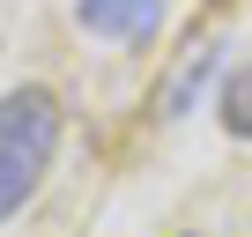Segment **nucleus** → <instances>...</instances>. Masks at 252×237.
<instances>
[{"label":"nucleus","instance_id":"obj_1","mask_svg":"<svg viewBox=\"0 0 252 237\" xmlns=\"http://www.w3.org/2000/svg\"><path fill=\"white\" fill-rule=\"evenodd\" d=\"M52 148H60V96L37 82L8 89L0 96V222L37 193V178L52 171Z\"/></svg>","mask_w":252,"mask_h":237},{"label":"nucleus","instance_id":"obj_2","mask_svg":"<svg viewBox=\"0 0 252 237\" xmlns=\"http://www.w3.org/2000/svg\"><path fill=\"white\" fill-rule=\"evenodd\" d=\"M74 15H82V30L104 37V45H141V37H156V23H163V0H74Z\"/></svg>","mask_w":252,"mask_h":237},{"label":"nucleus","instance_id":"obj_3","mask_svg":"<svg viewBox=\"0 0 252 237\" xmlns=\"http://www.w3.org/2000/svg\"><path fill=\"white\" fill-rule=\"evenodd\" d=\"M215 59H222V45H193V52H186V67H178V82L163 89V111H171V118H186V111H193V96L208 89V74H215Z\"/></svg>","mask_w":252,"mask_h":237},{"label":"nucleus","instance_id":"obj_4","mask_svg":"<svg viewBox=\"0 0 252 237\" xmlns=\"http://www.w3.org/2000/svg\"><path fill=\"white\" fill-rule=\"evenodd\" d=\"M222 118H230V134H237V141H252V67L230 74V89H222Z\"/></svg>","mask_w":252,"mask_h":237}]
</instances>
